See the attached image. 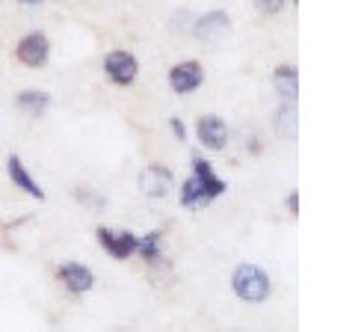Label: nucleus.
Masks as SVG:
<instances>
[{
  "label": "nucleus",
  "instance_id": "6ab92c4d",
  "mask_svg": "<svg viewBox=\"0 0 355 332\" xmlns=\"http://www.w3.org/2000/svg\"><path fill=\"white\" fill-rule=\"evenodd\" d=\"M287 211H291V214H296V211H299V196H296V193L287 196Z\"/></svg>",
  "mask_w": 355,
  "mask_h": 332
},
{
  "label": "nucleus",
  "instance_id": "f8f14e48",
  "mask_svg": "<svg viewBox=\"0 0 355 332\" xmlns=\"http://www.w3.org/2000/svg\"><path fill=\"white\" fill-rule=\"evenodd\" d=\"M272 83H275V90L284 95V101H293L299 92V74L293 65H279V69L272 72Z\"/></svg>",
  "mask_w": 355,
  "mask_h": 332
},
{
  "label": "nucleus",
  "instance_id": "f3484780",
  "mask_svg": "<svg viewBox=\"0 0 355 332\" xmlns=\"http://www.w3.org/2000/svg\"><path fill=\"white\" fill-rule=\"evenodd\" d=\"M254 6H258L263 15H279L284 9V0H254Z\"/></svg>",
  "mask_w": 355,
  "mask_h": 332
},
{
  "label": "nucleus",
  "instance_id": "7ed1b4c3",
  "mask_svg": "<svg viewBox=\"0 0 355 332\" xmlns=\"http://www.w3.org/2000/svg\"><path fill=\"white\" fill-rule=\"evenodd\" d=\"M15 57L21 65H27V69H42L44 63L51 57V42L44 33H27L24 39L15 45Z\"/></svg>",
  "mask_w": 355,
  "mask_h": 332
},
{
  "label": "nucleus",
  "instance_id": "9b49d317",
  "mask_svg": "<svg viewBox=\"0 0 355 332\" xmlns=\"http://www.w3.org/2000/svg\"><path fill=\"white\" fill-rule=\"evenodd\" d=\"M193 175H196L198 181H202V187H205L207 199H216V196L225 193V181L216 179V172H214V166H210V160L198 158V154L193 158Z\"/></svg>",
  "mask_w": 355,
  "mask_h": 332
},
{
  "label": "nucleus",
  "instance_id": "1a4fd4ad",
  "mask_svg": "<svg viewBox=\"0 0 355 332\" xmlns=\"http://www.w3.org/2000/svg\"><path fill=\"white\" fill-rule=\"evenodd\" d=\"M57 279L65 285V291H71V294H86V291H92V285H95V273L83 267V264H62L60 273H57Z\"/></svg>",
  "mask_w": 355,
  "mask_h": 332
},
{
  "label": "nucleus",
  "instance_id": "4468645a",
  "mask_svg": "<svg viewBox=\"0 0 355 332\" xmlns=\"http://www.w3.org/2000/svg\"><path fill=\"white\" fill-rule=\"evenodd\" d=\"M210 199H207V193H205V187H202V181L196 179V175H190V179L184 181V187H181V205L184 208H202V205H207Z\"/></svg>",
  "mask_w": 355,
  "mask_h": 332
},
{
  "label": "nucleus",
  "instance_id": "0eeeda50",
  "mask_svg": "<svg viewBox=\"0 0 355 332\" xmlns=\"http://www.w3.org/2000/svg\"><path fill=\"white\" fill-rule=\"evenodd\" d=\"M196 134H198V142H202L205 149H210V151H222L228 146V125L214 113L198 119Z\"/></svg>",
  "mask_w": 355,
  "mask_h": 332
},
{
  "label": "nucleus",
  "instance_id": "a211bd4d",
  "mask_svg": "<svg viewBox=\"0 0 355 332\" xmlns=\"http://www.w3.org/2000/svg\"><path fill=\"white\" fill-rule=\"evenodd\" d=\"M169 128H172V134H175L178 140H181V142L187 140V125H184L181 119H172V122H169Z\"/></svg>",
  "mask_w": 355,
  "mask_h": 332
},
{
  "label": "nucleus",
  "instance_id": "f257e3e1",
  "mask_svg": "<svg viewBox=\"0 0 355 332\" xmlns=\"http://www.w3.org/2000/svg\"><path fill=\"white\" fill-rule=\"evenodd\" d=\"M231 288H234V294L243 303H263L272 291L270 276H266L258 264H240L234 276H231Z\"/></svg>",
  "mask_w": 355,
  "mask_h": 332
},
{
  "label": "nucleus",
  "instance_id": "aec40b11",
  "mask_svg": "<svg viewBox=\"0 0 355 332\" xmlns=\"http://www.w3.org/2000/svg\"><path fill=\"white\" fill-rule=\"evenodd\" d=\"M18 3H24V6H39V3H48V0H18Z\"/></svg>",
  "mask_w": 355,
  "mask_h": 332
},
{
  "label": "nucleus",
  "instance_id": "dca6fc26",
  "mask_svg": "<svg viewBox=\"0 0 355 332\" xmlns=\"http://www.w3.org/2000/svg\"><path fill=\"white\" fill-rule=\"evenodd\" d=\"M160 243H163L160 231H148V235L137 243V252H139V256L146 258L148 264H154V261H160Z\"/></svg>",
  "mask_w": 355,
  "mask_h": 332
},
{
  "label": "nucleus",
  "instance_id": "20e7f679",
  "mask_svg": "<svg viewBox=\"0 0 355 332\" xmlns=\"http://www.w3.org/2000/svg\"><path fill=\"white\" fill-rule=\"evenodd\" d=\"M95 235H98V243H101V247L116 261L130 258L133 252H137V243H139V238L133 235V231H125V229H107V226H101Z\"/></svg>",
  "mask_w": 355,
  "mask_h": 332
},
{
  "label": "nucleus",
  "instance_id": "423d86ee",
  "mask_svg": "<svg viewBox=\"0 0 355 332\" xmlns=\"http://www.w3.org/2000/svg\"><path fill=\"white\" fill-rule=\"evenodd\" d=\"M172 187H175V175L166 169L163 163H151V166H146V169L139 172V190L146 196H151V199L169 196Z\"/></svg>",
  "mask_w": 355,
  "mask_h": 332
},
{
  "label": "nucleus",
  "instance_id": "9d476101",
  "mask_svg": "<svg viewBox=\"0 0 355 332\" xmlns=\"http://www.w3.org/2000/svg\"><path fill=\"white\" fill-rule=\"evenodd\" d=\"M6 172H9V179H12V184L21 187V190H24L27 196H33V199H44V190L36 184V179H33V175L27 172V166L21 163L18 154H12V158L6 160Z\"/></svg>",
  "mask_w": 355,
  "mask_h": 332
},
{
  "label": "nucleus",
  "instance_id": "ddd939ff",
  "mask_svg": "<svg viewBox=\"0 0 355 332\" xmlns=\"http://www.w3.org/2000/svg\"><path fill=\"white\" fill-rule=\"evenodd\" d=\"M18 107L24 110L27 116H44V110L51 107V95L42 90H24L18 95Z\"/></svg>",
  "mask_w": 355,
  "mask_h": 332
},
{
  "label": "nucleus",
  "instance_id": "39448f33",
  "mask_svg": "<svg viewBox=\"0 0 355 332\" xmlns=\"http://www.w3.org/2000/svg\"><path fill=\"white\" fill-rule=\"evenodd\" d=\"M202 83H205L202 63L184 60V63H178V65H172V69H169V86H172V92H178V95H190Z\"/></svg>",
  "mask_w": 355,
  "mask_h": 332
},
{
  "label": "nucleus",
  "instance_id": "2eb2a0df",
  "mask_svg": "<svg viewBox=\"0 0 355 332\" xmlns=\"http://www.w3.org/2000/svg\"><path fill=\"white\" fill-rule=\"evenodd\" d=\"M275 131L284 137V140H296V107L293 101H284L279 116H275Z\"/></svg>",
  "mask_w": 355,
  "mask_h": 332
},
{
  "label": "nucleus",
  "instance_id": "6e6552de",
  "mask_svg": "<svg viewBox=\"0 0 355 332\" xmlns=\"http://www.w3.org/2000/svg\"><path fill=\"white\" fill-rule=\"evenodd\" d=\"M231 30V21L228 15L222 13V9H214V13H205L202 18L193 21V33L202 42H207V45H214V42H219L225 33Z\"/></svg>",
  "mask_w": 355,
  "mask_h": 332
},
{
  "label": "nucleus",
  "instance_id": "f03ea898",
  "mask_svg": "<svg viewBox=\"0 0 355 332\" xmlns=\"http://www.w3.org/2000/svg\"><path fill=\"white\" fill-rule=\"evenodd\" d=\"M104 74L116 86H130L139 77V60L128 51H110L104 57Z\"/></svg>",
  "mask_w": 355,
  "mask_h": 332
}]
</instances>
